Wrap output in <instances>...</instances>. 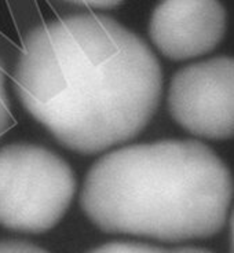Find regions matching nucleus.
<instances>
[{
  "mask_svg": "<svg viewBox=\"0 0 234 253\" xmlns=\"http://www.w3.org/2000/svg\"><path fill=\"white\" fill-rule=\"evenodd\" d=\"M0 253H48L45 249L26 241H0Z\"/></svg>",
  "mask_w": 234,
  "mask_h": 253,
  "instance_id": "6e6552de",
  "label": "nucleus"
},
{
  "mask_svg": "<svg viewBox=\"0 0 234 253\" xmlns=\"http://www.w3.org/2000/svg\"><path fill=\"white\" fill-rule=\"evenodd\" d=\"M230 242H232V253H234V211L230 217Z\"/></svg>",
  "mask_w": 234,
  "mask_h": 253,
  "instance_id": "9d476101",
  "label": "nucleus"
},
{
  "mask_svg": "<svg viewBox=\"0 0 234 253\" xmlns=\"http://www.w3.org/2000/svg\"><path fill=\"white\" fill-rule=\"evenodd\" d=\"M70 165L43 146L0 149V226L25 234L55 227L76 194Z\"/></svg>",
  "mask_w": 234,
  "mask_h": 253,
  "instance_id": "7ed1b4c3",
  "label": "nucleus"
},
{
  "mask_svg": "<svg viewBox=\"0 0 234 253\" xmlns=\"http://www.w3.org/2000/svg\"><path fill=\"white\" fill-rule=\"evenodd\" d=\"M89 253H212L200 248H163L142 244V242H130V241H116L95 248Z\"/></svg>",
  "mask_w": 234,
  "mask_h": 253,
  "instance_id": "423d86ee",
  "label": "nucleus"
},
{
  "mask_svg": "<svg viewBox=\"0 0 234 253\" xmlns=\"http://www.w3.org/2000/svg\"><path fill=\"white\" fill-rule=\"evenodd\" d=\"M168 110L197 138H233L234 58H211L178 70L168 88Z\"/></svg>",
  "mask_w": 234,
  "mask_h": 253,
  "instance_id": "20e7f679",
  "label": "nucleus"
},
{
  "mask_svg": "<svg viewBox=\"0 0 234 253\" xmlns=\"http://www.w3.org/2000/svg\"><path fill=\"white\" fill-rule=\"evenodd\" d=\"M77 6H86L91 8H114L123 3V0H63Z\"/></svg>",
  "mask_w": 234,
  "mask_h": 253,
  "instance_id": "1a4fd4ad",
  "label": "nucleus"
},
{
  "mask_svg": "<svg viewBox=\"0 0 234 253\" xmlns=\"http://www.w3.org/2000/svg\"><path fill=\"white\" fill-rule=\"evenodd\" d=\"M226 32V11L219 0H161L149 35L165 58L186 61L208 54Z\"/></svg>",
  "mask_w": 234,
  "mask_h": 253,
  "instance_id": "39448f33",
  "label": "nucleus"
},
{
  "mask_svg": "<svg viewBox=\"0 0 234 253\" xmlns=\"http://www.w3.org/2000/svg\"><path fill=\"white\" fill-rule=\"evenodd\" d=\"M14 89L63 147L90 156L143 132L161 99L163 72L150 47L120 22L76 14L26 36Z\"/></svg>",
  "mask_w": 234,
  "mask_h": 253,
  "instance_id": "f257e3e1",
  "label": "nucleus"
},
{
  "mask_svg": "<svg viewBox=\"0 0 234 253\" xmlns=\"http://www.w3.org/2000/svg\"><path fill=\"white\" fill-rule=\"evenodd\" d=\"M11 124V112H10V99L7 96L4 85V70L0 62V135L6 132Z\"/></svg>",
  "mask_w": 234,
  "mask_h": 253,
  "instance_id": "0eeeda50",
  "label": "nucleus"
},
{
  "mask_svg": "<svg viewBox=\"0 0 234 253\" xmlns=\"http://www.w3.org/2000/svg\"><path fill=\"white\" fill-rule=\"evenodd\" d=\"M233 190L229 168L208 146L167 139L124 146L96 160L80 205L105 233L185 242L221 231Z\"/></svg>",
  "mask_w": 234,
  "mask_h": 253,
  "instance_id": "f03ea898",
  "label": "nucleus"
}]
</instances>
